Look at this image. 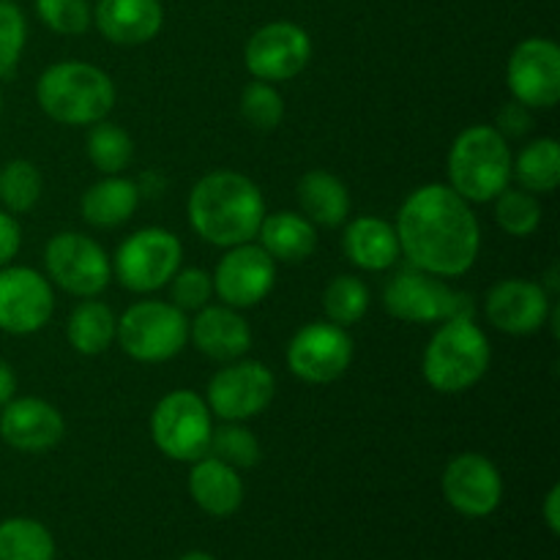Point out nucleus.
I'll list each match as a JSON object with an SVG mask.
<instances>
[{"label":"nucleus","instance_id":"nucleus-1","mask_svg":"<svg viewBox=\"0 0 560 560\" xmlns=\"http://www.w3.org/2000/svg\"><path fill=\"white\" fill-rule=\"evenodd\" d=\"M394 230L410 266L441 279L468 273L481 249L479 219L446 184L416 189L399 208Z\"/></svg>","mask_w":560,"mask_h":560},{"label":"nucleus","instance_id":"nucleus-2","mask_svg":"<svg viewBox=\"0 0 560 560\" xmlns=\"http://www.w3.org/2000/svg\"><path fill=\"white\" fill-rule=\"evenodd\" d=\"M186 208L195 233L222 249L255 241L266 219V200L257 184L233 170H217L197 180Z\"/></svg>","mask_w":560,"mask_h":560},{"label":"nucleus","instance_id":"nucleus-3","mask_svg":"<svg viewBox=\"0 0 560 560\" xmlns=\"http://www.w3.org/2000/svg\"><path fill=\"white\" fill-rule=\"evenodd\" d=\"M36 98L44 113L63 126H93L107 118L115 85L98 66L63 60L38 77Z\"/></svg>","mask_w":560,"mask_h":560},{"label":"nucleus","instance_id":"nucleus-4","mask_svg":"<svg viewBox=\"0 0 560 560\" xmlns=\"http://www.w3.org/2000/svg\"><path fill=\"white\" fill-rule=\"evenodd\" d=\"M490 361V339L476 326L474 317H452L443 320L427 345L421 372L435 392L463 394L487 375Z\"/></svg>","mask_w":560,"mask_h":560},{"label":"nucleus","instance_id":"nucleus-5","mask_svg":"<svg viewBox=\"0 0 560 560\" xmlns=\"http://www.w3.org/2000/svg\"><path fill=\"white\" fill-rule=\"evenodd\" d=\"M512 148L495 126H470L448 151V186L468 202H490L512 184Z\"/></svg>","mask_w":560,"mask_h":560},{"label":"nucleus","instance_id":"nucleus-6","mask_svg":"<svg viewBox=\"0 0 560 560\" xmlns=\"http://www.w3.org/2000/svg\"><path fill=\"white\" fill-rule=\"evenodd\" d=\"M115 339L129 359L142 364H162L175 359L189 339V320L167 301H140L118 320Z\"/></svg>","mask_w":560,"mask_h":560},{"label":"nucleus","instance_id":"nucleus-7","mask_svg":"<svg viewBox=\"0 0 560 560\" xmlns=\"http://www.w3.org/2000/svg\"><path fill=\"white\" fill-rule=\"evenodd\" d=\"M383 306L392 317L405 323H443L452 317H474L476 304L468 293L448 288L441 277L402 268L388 279Z\"/></svg>","mask_w":560,"mask_h":560},{"label":"nucleus","instance_id":"nucleus-8","mask_svg":"<svg viewBox=\"0 0 560 560\" xmlns=\"http://www.w3.org/2000/svg\"><path fill=\"white\" fill-rule=\"evenodd\" d=\"M151 435L164 457L175 463H197L211 446V408L195 392H170L153 408Z\"/></svg>","mask_w":560,"mask_h":560},{"label":"nucleus","instance_id":"nucleus-9","mask_svg":"<svg viewBox=\"0 0 560 560\" xmlns=\"http://www.w3.org/2000/svg\"><path fill=\"white\" fill-rule=\"evenodd\" d=\"M180 257H184V249H180L178 235L162 228H145L137 230L118 246L113 271L131 293H153L175 277Z\"/></svg>","mask_w":560,"mask_h":560},{"label":"nucleus","instance_id":"nucleus-10","mask_svg":"<svg viewBox=\"0 0 560 560\" xmlns=\"http://www.w3.org/2000/svg\"><path fill=\"white\" fill-rule=\"evenodd\" d=\"M44 266L49 279L77 299H93L113 277L107 252L93 238L80 233H60L44 249Z\"/></svg>","mask_w":560,"mask_h":560},{"label":"nucleus","instance_id":"nucleus-11","mask_svg":"<svg viewBox=\"0 0 560 560\" xmlns=\"http://www.w3.org/2000/svg\"><path fill=\"white\" fill-rule=\"evenodd\" d=\"M277 394L273 372L262 361H238L208 383V408L224 421H246L260 416Z\"/></svg>","mask_w":560,"mask_h":560},{"label":"nucleus","instance_id":"nucleus-12","mask_svg":"<svg viewBox=\"0 0 560 560\" xmlns=\"http://www.w3.org/2000/svg\"><path fill=\"white\" fill-rule=\"evenodd\" d=\"M514 102L530 109H552L560 98V49L550 38H525L506 66Z\"/></svg>","mask_w":560,"mask_h":560},{"label":"nucleus","instance_id":"nucleus-13","mask_svg":"<svg viewBox=\"0 0 560 560\" xmlns=\"http://www.w3.org/2000/svg\"><path fill=\"white\" fill-rule=\"evenodd\" d=\"M312 58V38L295 22L262 25L246 42L244 63L255 80L284 82L306 69Z\"/></svg>","mask_w":560,"mask_h":560},{"label":"nucleus","instance_id":"nucleus-14","mask_svg":"<svg viewBox=\"0 0 560 560\" xmlns=\"http://www.w3.org/2000/svg\"><path fill=\"white\" fill-rule=\"evenodd\" d=\"M353 361V339L334 323H310L288 345V366L304 383H334Z\"/></svg>","mask_w":560,"mask_h":560},{"label":"nucleus","instance_id":"nucleus-15","mask_svg":"<svg viewBox=\"0 0 560 560\" xmlns=\"http://www.w3.org/2000/svg\"><path fill=\"white\" fill-rule=\"evenodd\" d=\"M443 498L463 517H490L503 501L501 470L485 454L465 452L443 470Z\"/></svg>","mask_w":560,"mask_h":560},{"label":"nucleus","instance_id":"nucleus-16","mask_svg":"<svg viewBox=\"0 0 560 560\" xmlns=\"http://www.w3.org/2000/svg\"><path fill=\"white\" fill-rule=\"evenodd\" d=\"M277 282V262L257 244L230 246L213 273V293L233 310L257 306Z\"/></svg>","mask_w":560,"mask_h":560},{"label":"nucleus","instance_id":"nucleus-17","mask_svg":"<svg viewBox=\"0 0 560 560\" xmlns=\"http://www.w3.org/2000/svg\"><path fill=\"white\" fill-rule=\"evenodd\" d=\"M55 310L52 284L25 266L0 268V328L9 334L42 331Z\"/></svg>","mask_w":560,"mask_h":560},{"label":"nucleus","instance_id":"nucleus-18","mask_svg":"<svg viewBox=\"0 0 560 560\" xmlns=\"http://www.w3.org/2000/svg\"><path fill=\"white\" fill-rule=\"evenodd\" d=\"M552 299L547 295L545 284L530 279H503L490 288L485 301L487 320L503 334L525 337L536 334L550 320Z\"/></svg>","mask_w":560,"mask_h":560},{"label":"nucleus","instance_id":"nucleus-19","mask_svg":"<svg viewBox=\"0 0 560 560\" xmlns=\"http://www.w3.org/2000/svg\"><path fill=\"white\" fill-rule=\"evenodd\" d=\"M66 424L58 408L36 397L11 399L0 413V438L25 454L49 452L63 438Z\"/></svg>","mask_w":560,"mask_h":560},{"label":"nucleus","instance_id":"nucleus-20","mask_svg":"<svg viewBox=\"0 0 560 560\" xmlns=\"http://www.w3.org/2000/svg\"><path fill=\"white\" fill-rule=\"evenodd\" d=\"M93 22L113 44L135 47L162 31L164 9L159 0H98Z\"/></svg>","mask_w":560,"mask_h":560},{"label":"nucleus","instance_id":"nucleus-21","mask_svg":"<svg viewBox=\"0 0 560 560\" xmlns=\"http://www.w3.org/2000/svg\"><path fill=\"white\" fill-rule=\"evenodd\" d=\"M191 342L213 361H235L252 348V328L233 306H202L189 326Z\"/></svg>","mask_w":560,"mask_h":560},{"label":"nucleus","instance_id":"nucleus-22","mask_svg":"<svg viewBox=\"0 0 560 560\" xmlns=\"http://www.w3.org/2000/svg\"><path fill=\"white\" fill-rule=\"evenodd\" d=\"M189 495L211 517H230L244 503V481L233 465L206 454L189 474Z\"/></svg>","mask_w":560,"mask_h":560},{"label":"nucleus","instance_id":"nucleus-23","mask_svg":"<svg viewBox=\"0 0 560 560\" xmlns=\"http://www.w3.org/2000/svg\"><path fill=\"white\" fill-rule=\"evenodd\" d=\"M342 252L361 271H386L399 260V238L394 224L377 217H359L345 228Z\"/></svg>","mask_w":560,"mask_h":560},{"label":"nucleus","instance_id":"nucleus-24","mask_svg":"<svg viewBox=\"0 0 560 560\" xmlns=\"http://www.w3.org/2000/svg\"><path fill=\"white\" fill-rule=\"evenodd\" d=\"M257 235L273 262H304L317 249V224L293 211L266 217Z\"/></svg>","mask_w":560,"mask_h":560},{"label":"nucleus","instance_id":"nucleus-25","mask_svg":"<svg viewBox=\"0 0 560 560\" xmlns=\"http://www.w3.org/2000/svg\"><path fill=\"white\" fill-rule=\"evenodd\" d=\"M140 206V186L120 175H107L82 195V219L93 228H120Z\"/></svg>","mask_w":560,"mask_h":560},{"label":"nucleus","instance_id":"nucleus-26","mask_svg":"<svg viewBox=\"0 0 560 560\" xmlns=\"http://www.w3.org/2000/svg\"><path fill=\"white\" fill-rule=\"evenodd\" d=\"M299 206L312 224L339 228L350 213L348 186L328 170H310L299 180Z\"/></svg>","mask_w":560,"mask_h":560},{"label":"nucleus","instance_id":"nucleus-27","mask_svg":"<svg viewBox=\"0 0 560 560\" xmlns=\"http://www.w3.org/2000/svg\"><path fill=\"white\" fill-rule=\"evenodd\" d=\"M115 331H118V320H115L113 310L102 301H82L74 306L66 326V337L69 345L82 355H98L115 342Z\"/></svg>","mask_w":560,"mask_h":560},{"label":"nucleus","instance_id":"nucleus-28","mask_svg":"<svg viewBox=\"0 0 560 560\" xmlns=\"http://www.w3.org/2000/svg\"><path fill=\"white\" fill-rule=\"evenodd\" d=\"M512 178L530 195H550L560 184V145L552 137H541L525 145L512 162Z\"/></svg>","mask_w":560,"mask_h":560},{"label":"nucleus","instance_id":"nucleus-29","mask_svg":"<svg viewBox=\"0 0 560 560\" xmlns=\"http://www.w3.org/2000/svg\"><path fill=\"white\" fill-rule=\"evenodd\" d=\"M0 560H55V539L38 520L0 523Z\"/></svg>","mask_w":560,"mask_h":560},{"label":"nucleus","instance_id":"nucleus-30","mask_svg":"<svg viewBox=\"0 0 560 560\" xmlns=\"http://www.w3.org/2000/svg\"><path fill=\"white\" fill-rule=\"evenodd\" d=\"M323 310L334 326H355L370 310V288L353 273L334 277L323 293Z\"/></svg>","mask_w":560,"mask_h":560},{"label":"nucleus","instance_id":"nucleus-31","mask_svg":"<svg viewBox=\"0 0 560 560\" xmlns=\"http://www.w3.org/2000/svg\"><path fill=\"white\" fill-rule=\"evenodd\" d=\"M88 156L98 173L118 175L120 170L129 167L131 156H135V142L120 126L98 120L88 135Z\"/></svg>","mask_w":560,"mask_h":560},{"label":"nucleus","instance_id":"nucleus-32","mask_svg":"<svg viewBox=\"0 0 560 560\" xmlns=\"http://www.w3.org/2000/svg\"><path fill=\"white\" fill-rule=\"evenodd\" d=\"M42 173L27 159H14L0 170V202L9 213H27L42 197Z\"/></svg>","mask_w":560,"mask_h":560},{"label":"nucleus","instance_id":"nucleus-33","mask_svg":"<svg viewBox=\"0 0 560 560\" xmlns=\"http://www.w3.org/2000/svg\"><path fill=\"white\" fill-rule=\"evenodd\" d=\"M495 219L503 233L528 238L541 224V202L539 197L525 189H503L495 197Z\"/></svg>","mask_w":560,"mask_h":560},{"label":"nucleus","instance_id":"nucleus-34","mask_svg":"<svg viewBox=\"0 0 560 560\" xmlns=\"http://www.w3.org/2000/svg\"><path fill=\"white\" fill-rule=\"evenodd\" d=\"M241 115L252 129L273 131L284 118V102L277 88H271L268 82H249L241 93Z\"/></svg>","mask_w":560,"mask_h":560},{"label":"nucleus","instance_id":"nucleus-35","mask_svg":"<svg viewBox=\"0 0 560 560\" xmlns=\"http://www.w3.org/2000/svg\"><path fill=\"white\" fill-rule=\"evenodd\" d=\"M208 454L233 465V468H252L260 459V443L246 427H241L238 421H230L222 430H213Z\"/></svg>","mask_w":560,"mask_h":560},{"label":"nucleus","instance_id":"nucleus-36","mask_svg":"<svg viewBox=\"0 0 560 560\" xmlns=\"http://www.w3.org/2000/svg\"><path fill=\"white\" fill-rule=\"evenodd\" d=\"M36 11L49 31L63 36H80L93 22L88 0H36Z\"/></svg>","mask_w":560,"mask_h":560},{"label":"nucleus","instance_id":"nucleus-37","mask_svg":"<svg viewBox=\"0 0 560 560\" xmlns=\"http://www.w3.org/2000/svg\"><path fill=\"white\" fill-rule=\"evenodd\" d=\"M27 25L20 5L11 0H0V77H9L20 63V55L25 49Z\"/></svg>","mask_w":560,"mask_h":560},{"label":"nucleus","instance_id":"nucleus-38","mask_svg":"<svg viewBox=\"0 0 560 560\" xmlns=\"http://www.w3.org/2000/svg\"><path fill=\"white\" fill-rule=\"evenodd\" d=\"M170 293H173V304L180 312H200L202 306H208L213 295V277L202 268H184V271H175V277L170 279Z\"/></svg>","mask_w":560,"mask_h":560},{"label":"nucleus","instance_id":"nucleus-39","mask_svg":"<svg viewBox=\"0 0 560 560\" xmlns=\"http://www.w3.org/2000/svg\"><path fill=\"white\" fill-rule=\"evenodd\" d=\"M534 126V118H530V107L520 102H509L503 104L501 113H498V126L495 129L501 131L503 137H525Z\"/></svg>","mask_w":560,"mask_h":560},{"label":"nucleus","instance_id":"nucleus-40","mask_svg":"<svg viewBox=\"0 0 560 560\" xmlns=\"http://www.w3.org/2000/svg\"><path fill=\"white\" fill-rule=\"evenodd\" d=\"M22 244V230L11 213L0 211V268L9 266L14 255L20 252Z\"/></svg>","mask_w":560,"mask_h":560},{"label":"nucleus","instance_id":"nucleus-41","mask_svg":"<svg viewBox=\"0 0 560 560\" xmlns=\"http://www.w3.org/2000/svg\"><path fill=\"white\" fill-rule=\"evenodd\" d=\"M541 512H545V523L547 528H550V534L558 536L560 534V487L558 485L547 492L545 509H541Z\"/></svg>","mask_w":560,"mask_h":560},{"label":"nucleus","instance_id":"nucleus-42","mask_svg":"<svg viewBox=\"0 0 560 560\" xmlns=\"http://www.w3.org/2000/svg\"><path fill=\"white\" fill-rule=\"evenodd\" d=\"M14 392H16L14 372H11V366L5 364V361H0V408L14 399Z\"/></svg>","mask_w":560,"mask_h":560},{"label":"nucleus","instance_id":"nucleus-43","mask_svg":"<svg viewBox=\"0 0 560 560\" xmlns=\"http://www.w3.org/2000/svg\"><path fill=\"white\" fill-rule=\"evenodd\" d=\"M178 560H213V558L208 556V552L195 550V552H186V556H184V558H178Z\"/></svg>","mask_w":560,"mask_h":560},{"label":"nucleus","instance_id":"nucleus-44","mask_svg":"<svg viewBox=\"0 0 560 560\" xmlns=\"http://www.w3.org/2000/svg\"><path fill=\"white\" fill-rule=\"evenodd\" d=\"M0 113H3V93H0Z\"/></svg>","mask_w":560,"mask_h":560}]
</instances>
